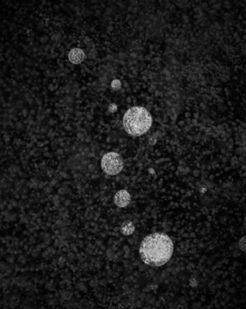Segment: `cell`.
Masks as SVG:
<instances>
[{
  "instance_id": "cell-1",
  "label": "cell",
  "mask_w": 246,
  "mask_h": 309,
  "mask_svg": "<svg viewBox=\"0 0 246 309\" xmlns=\"http://www.w3.org/2000/svg\"><path fill=\"white\" fill-rule=\"evenodd\" d=\"M139 253L146 264L161 267L171 259L174 244L168 235L153 233L143 240Z\"/></svg>"
},
{
  "instance_id": "cell-2",
  "label": "cell",
  "mask_w": 246,
  "mask_h": 309,
  "mask_svg": "<svg viewBox=\"0 0 246 309\" xmlns=\"http://www.w3.org/2000/svg\"><path fill=\"white\" fill-rule=\"evenodd\" d=\"M123 127L131 136H141L149 131L153 118L149 111L143 107H133L124 115Z\"/></svg>"
},
{
  "instance_id": "cell-3",
  "label": "cell",
  "mask_w": 246,
  "mask_h": 309,
  "mask_svg": "<svg viewBox=\"0 0 246 309\" xmlns=\"http://www.w3.org/2000/svg\"><path fill=\"white\" fill-rule=\"evenodd\" d=\"M101 167L105 174L116 175L122 171V159L115 152H109L101 159Z\"/></svg>"
},
{
  "instance_id": "cell-4",
  "label": "cell",
  "mask_w": 246,
  "mask_h": 309,
  "mask_svg": "<svg viewBox=\"0 0 246 309\" xmlns=\"http://www.w3.org/2000/svg\"><path fill=\"white\" fill-rule=\"evenodd\" d=\"M131 194L127 190H119L114 196V203L118 207H126L131 203Z\"/></svg>"
},
{
  "instance_id": "cell-5",
  "label": "cell",
  "mask_w": 246,
  "mask_h": 309,
  "mask_svg": "<svg viewBox=\"0 0 246 309\" xmlns=\"http://www.w3.org/2000/svg\"><path fill=\"white\" fill-rule=\"evenodd\" d=\"M69 60L74 64H79L84 60V53L80 48H74L69 52L68 54Z\"/></svg>"
},
{
  "instance_id": "cell-6",
  "label": "cell",
  "mask_w": 246,
  "mask_h": 309,
  "mask_svg": "<svg viewBox=\"0 0 246 309\" xmlns=\"http://www.w3.org/2000/svg\"><path fill=\"white\" fill-rule=\"evenodd\" d=\"M120 230H121V233L124 236L132 235L135 230L134 224L131 222V221H125V222L123 223Z\"/></svg>"
}]
</instances>
